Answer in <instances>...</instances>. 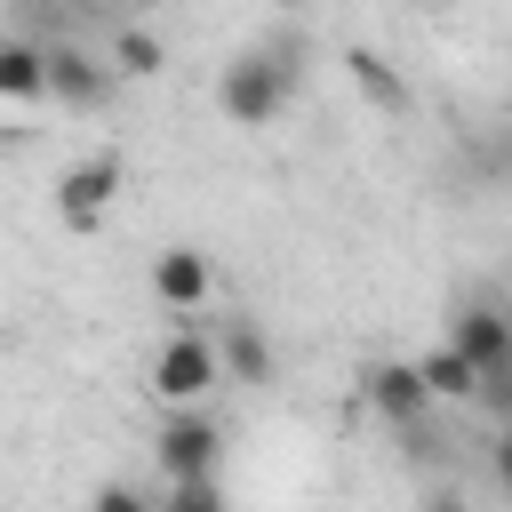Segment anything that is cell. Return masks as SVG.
<instances>
[{"mask_svg":"<svg viewBox=\"0 0 512 512\" xmlns=\"http://www.w3.org/2000/svg\"><path fill=\"white\" fill-rule=\"evenodd\" d=\"M152 456L168 472V488H192V480H216V456H224V424L208 408H168L160 432H152Z\"/></svg>","mask_w":512,"mask_h":512,"instance_id":"3","label":"cell"},{"mask_svg":"<svg viewBox=\"0 0 512 512\" xmlns=\"http://www.w3.org/2000/svg\"><path fill=\"white\" fill-rule=\"evenodd\" d=\"M0 104H48V48L0 32Z\"/></svg>","mask_w":512,"mask_h":512,"instance_id":"10","label":"cell"},{"mask_svg":"<svg viewBox=\"0 0 512 512\" xmlns=\"http://www.w3.org/2000/svg\"><path fill=\"white\" fill-rule=\"evenodd\" d=\"M496 400H504V416H512V392H496Z\"/></svg>","mask_w":512,"mask_h":512,"instance_id":"19","label":"cell"},{"mask_svg":"<svg viewBox=\"0 0 512 512\" xmlns=\"http://www.w3.org/2000/svg\"><path fill=\"white\" fill-rule=\"evenodd\" d=\"M160 512H232V504H224V488H216V480H192V488H168V496H160Z\"/></svg>","mask_w":512,"mask_h":512,"instance_id":"14","label":"cell"},{"mask_svg":"<svg viewBox=\"0 0 512 512\" xmlns=\"http://www.w3.org/2000/svg\"><path fill=\"white\" fill-rule=\"evenodd\" d=\"M152 296L192 320V312L216 296V264H208L200 248H160V256H152Z\"/></svg>","mask_w":512,"mask_h":512,"instance_id":"8","label":"cell"},{"mask_svg":"<svg viewBox=\"0 0 512 512\" xmlns=\"http://www.w3.org/2000/svg\"><path fill=\"white\" fill-rule=\"evenodd\" d=\"M344 72H352V88H360L376 112H408V80H400L376 48H344Z\"/></svg>","mask_w":512,"mask_h":512,"instance_id":"12","label":"cell"},{"mask_svg":"<svg viewBox=\"0 0 512 512\" xmlns=\"http://www.w3.org/2000/svg\"><path fill=\"white\" fill-rule=\"evenodd\" d=\"M88 512H160V504H152V496H136L128 480H104V488L88 496Z\"/></svg>","mask_w":512,"mask_h":512,"instance_id":"16","label":"cell"},{"mask_svg":"<svg viewBox=\"0 0 512 512\" xmlns=\"http://www.w3.org/2000/svg\"><path fill=\"white\" fill-rule=\"evenodd\" d=\"M216 384H224V360H216V336H208V328H176V336L152 352V392H160L168 408H200Z\"/></svg>","mask_w":512,"mask_h":512,"instance_id":"2","label":"cell"},{"mask_svg":"<svg viewBox=\"0 0 512 512\" xmlns=\"http://www.w3.org/2000/svg\"><path fill=\"white\" fill-rule=\"evenodd\" d=\"M416 376H424V392H432V400H480V392H488V384H480V368H472L456 344H432V352L416 360Z\"/></svg>","mask_w":512,"mask_h":512,"instance_id":"11","label":"cell"},{"mask_svg":"<svg viewBox=\"0 0 512 512\" xmlns=\"http://www.w3.org/2000/svg\"><path fill=\"white\" fill-rule=\"evenodd\" d=\"M488 480H496V488L512 496V424H504V432L488 440Z\"/></svg>","mask_w":512,"mask_h":512,"instance_id":"17","label":"cell"},{"mask_svg":"<svg viewBox=\"0 0 512 512\" xmlns=\"http://www.w3.org/2000/svg\"><path fill=\"white\" fill-rule=\"evenodd\" d=\"M216 360H224V384H248V392H264L280 376V352H272V336L256 320H224L216 328Z\"/></svg>","mask_w":512,"mask_h":512,"instance_id":"9","label":"cell"},{"mask_svg":"<svg viewBox=\"0 0 512 512\" xmlns=\"http://www.w3.org/2000/svg\"><path fill=\"white\" fill-rule=\"evenodd\" d=\"M304 88V32H272V40H248L224 72H216V112L232 128H272Z\"/></svg>","mask_w":512,"mask_h":512,"instance_id":"1","label":"cell"},{"mask_svg":"<svg viewBox=\"0 0 512 512\" xmlns=\"http://www.w3.org/2000/svg\"><path fill=\"white\" fill-rule=\"evenodd\" d=\"M360 400H368L384 424H400V432H416V424H424V408H432V392H424L416 360H368V368H360Z\"/></svg>","mask_w":512,"mask_h":512,"instance_id":"7","label":"cell"},{"mask_svg":"<svg viewBox=\"0 0 512 512\" xmlns=\"http://www.w3.org/2000/svg\"><path fill=\"white\" fill-rule=\"evenodd\" d=\"M160 64H168V48H160V32H152V24H120V32H112V72L152 80Z\"/></svg>","mask_w":512,"mask_h":512,"instance_id":"13","label":"cell"},{"mask_svg":"<svg viewBox=\"0 0 512 512\" xmlns=\"http://www.w3.org/2000/svg\"><path fill=\"white\" fill-rule=\"evenodd\" d=\"M120 184H128V160H120V152H88V160H72V168L56 176V216L88 232V224L120 200Z\"/></svg>","mask_w":512,"mask_h":512,"instance_id":"5","label":"cell"},{"mask_svg":"<svg viewBox=\"0 0 512 512\" xmlns=\"http://www.w3.org/2000/svg\"><path fill=\"white\" fill-rule=\"evenodd\" d=\"M448 344L480 368V384H488V392H512V312H504L496 296L456 304V312H448Z\"/></svg>","mask_w":512,"mask_h":512,"instance_id":"4","label":"cell"},{"mask_svg":"<svg viewBox=\"0 0 512 512\" xmlns=\"http://www.w3.org/2000/svg\"><path fill=\"white\" fill-rule=\"evenodd\" d=\"M424 512H472V504H464V496H448V488H440V496H424Z\"/></svg>","mask_w":512,"mask_h":512,"instance_id":"18","label":"cell"},{"mask_svg":"<svg viewBox=\"0 0 512 512\" xmlns=\"http://www.w3.org/2000/svg\"><path fill=\"white\" fill-rule=\"evenodd\" d=\"M472 168H480L488 184H504V176H512V136H472Z\"/></svg>","mask_w":512,"mask_h":512,"instance_id":"15","label":"cell"},{"mask_svg":"<svg viewBox=\"0 0 512 512\" xmlns=\"http://www.w3.org/2000/svg\"><path fill=\"white\" fill-rule=\"evenodd\" d=\"M112 56H96V48H80V40H64V48H48V104H64V112H96L104 96H112Z\"/></svg>","mask_w":512,"mask_h":512,"instance_id":"6","label":"cell"}]
</instances>
